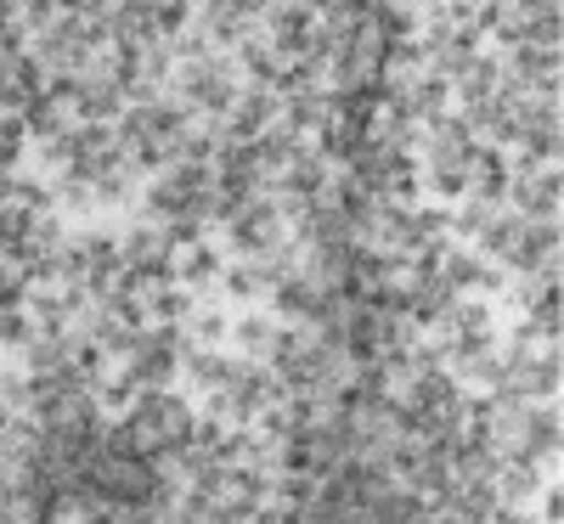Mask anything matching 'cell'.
Instances as JSON below:
<instances>
[{
	"label": "cell",
	"mask_w": 564,
	"mask_h": 524,
	"mask_svg": "<svg viewBox=\"0 0 564 524\" xmlns=\"http://www.w3.org/2000/svg\"><path fill=\"white\" fill-rule=\"evenodd\" d=\"M90 491L108 502H148L153 496V468L141 457H102L90 468Z\"/></svg>",
	"instance_id": "obj_1"
}]
</instances>
